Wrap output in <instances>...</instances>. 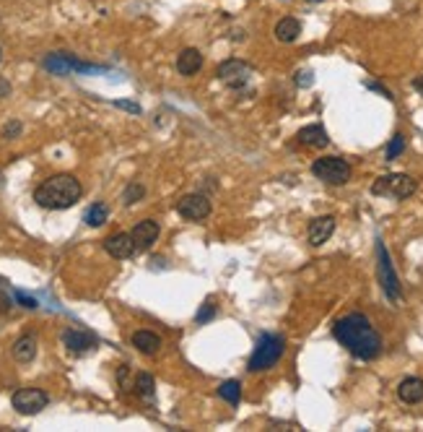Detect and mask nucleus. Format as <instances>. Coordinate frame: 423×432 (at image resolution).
<instances>
[{"label": "nucleus", "mask_w": 423, "mask_h": 432, "mask_svg": "<svg viewBox=\"0 0 423 432\" xmlns=\"http://www.w3.org/2000/svg\"><path fill=\"white\" fill-rule=\"evenodd\" d=\"M332 336L338 338L340 346H346L356 360H377L382 355V336L379 331L372 326V320L364 312H351L346 318H340L332 326Z\"/></svg>", "instance_id": "1"}, {"label": "nucleus", "mask_w": 423, "mask_h": 432, "mask_svg": "<svg viewBox=\"0 0 423 432\" xmlns=\"http://www.w3.org/2000/svg\"><path fill=\"white\" fill-rule=\"evenodd\" d=\"M81 196H84V188L73 174H52L42 185H37L34 191L37 206L47 208V211H63V208L76 206Z\"/></svg>", "instance_id": "2"}, {"label": "nucleus", "mask_w": 423, "mask_h": 432, "mask_svg": "<svg viewBox=\"0 0 423 432\" xmlns=\"http://www.w3.org/2000/svg\"><path fill=\"white\" fill-rule=\"evenodd\" d=\"M283 352H286V338L278 336V333H263L257 346H254L252 357H249V372H263L275 367Z\"/></svg>", "instance_id": "3"}, {"label": "nucleus", "mask_w": 423, "mask_h": 432, "mask_svg": "<svg viewBox=\"0 0 423 432\" xmlns=\"http://www.w3.org/2000/svg\"><path fill=\"white\" fill-rule=\"evenodd\" d=\"M418 188V182L405 172H392V174H384L379 180H374L372 185V193L374 196H382V198H395V201H403V198H410Z\"/></svg>", "instance_id": "4"}, {"label": "nucleus", "mask_w": 423, "mask_h": 432, "mask_svg": "<svg viewBox=\"0 0 423 432\" xmlns=\"http://www.w3.org/2000/svg\"><path fill=\"white\" fill-rule=\"evenodd\" d=\"M377 274H379V284L384 289V294H387V300L398 303L400 297H403V286H400L398 271L392 266V258H389V253L382 240H377Z\"/></svg>", "instance_id": "5"}, {"label": "nucleus", "mask_w": 423, "mask_h": 432, "mask_svg": "<svg viewBox=\"0 0 423 432\" xmlns=\"http://www.w3.org/2000/svg\"><path fill=\"white\" fill-rule=\"evenodd\" d=\"M44 68L55 73V76H68V73H104V65H91L68 55V52H50L44 58Z\"/></svg>", "instance_id": "6"}, {"label": "nucleus", "mask_w": 423, "mask_h": 432, "mask_svg": "<svg viewBox=\"0 0 423 432\" xmlns=\"http://www.w3.org/2000/svg\"><path fill=\"white\" fill-rule=\"evenodd\" d=\"M312 172L327 185H346L351 180V165L340 156H320L312 165Z\"/></svg>", "instance_id": "7"}, {"label": "nucleus", "mask_w": 423, "mask_h": 432, "mask_svg": "<svg viewBox=\"0 0 423 432\" xmlns=\"http://www.w3.org/2000/svg\"><path fill=\"white\" fill-rule=\"evenodd\" d=\"M11 404H13V409H16L18 414L32 417V414H39L42 409H47L50 396L42 388H18L13 393V398H11Z\"/></svg>", "instance_id": "8"}, {"label": "nucleus", "mask_w": 423, "mask_h": 432, "mask_svg": "<svg viewBox=\"0 0 423 432\" xmlns=\"http://www.w3.org/2000/svg\"><path fill=\"white\" fill-rule=\"evenodd\" d=\"M216 76H219L221 84H226L229 89H242L249 81L252 76V65L245 61H237V58H231V61H223L216 68Z\"/></svg>", "instance_id": "9"}, {"label": "nucleus", "mask_w": 423, "mask_h": 432, "mask_svg": "<svg viewBox=\"0 0 423 432\" xmlns=\"http://www.w3.org/2000/svg\"><path fill=\"white\" fill-rule=\"evenodd\" d=\"M213 211L211 201L205 198L203 193H187L177 201V214L187 222H203Z\"/></svg>", "instance_id": "10"}, {"label": "nucleus", "mask_w": 423, "mask_h": 432, "mask_svg": "<svg viewBox=\"0 0 423 432\" xmlns=\"http://www.w3.org/2000/svg\"><path fill=\"white\" fill-rule=\"evenodd\" d=\"M63 344L68 349L70 355H89L99 346V338L93 336L91 331L84 329H68L63 331Z\"/></svg>", "instance_id": "11"}, {"label": "nucleus", "mask_w": 423, "mask_h": 432, "mask_svg": "<svg viewBox=\"0 0 423 432\" xmlns=\"http://www.w3.org/2000/svg\"><path fill=\"white\" fill-rule=\"evenodd\" d=\"M332 232H335V216H317L309 222V229H306V237H309V245L320 248L325 242L330 240Z\"/></svg>", "instance_id": "12"}, {"label": "nucleus", "mask_w": 423, "mask_h": 432, "mask_svg": "<svg viewBox=\"0 0 423 432\" xmlns=\"http://www.w3.org/2000/svg\"><path fill=\"white\" fill-rule=\"evenodd\" d=\"M104 250L110 253L112 258H117V260L130 258V255L136 253V242H133V234H130V232L112 234V237H107V240H104Z\"/></svg>", "instance_id": "13"}, {"label": "nucleus", "mask_w": 423, "mask_h": 432, "mask_svg": "<svg viewBox=\"0 0 423 432\" xmlns=\"http://www.w3.org/2000/svg\"><path fill=\"white\" fill-rule=\"evenodd\" d=\"M133 242H136V250H148L153 242L159 240V222L153 219H143L133 227Z\"/></svg>", "instance_id": "14"}, {"label": "nucleus", "mask_w": 423, "mask_h": 432, "mask_svg": "<svg viewBox=\"0 0 423 432\" xmlns=\"http://www.w3.org/2000/svg\"><path fill=\"white\" fill-rule=\"evenodd\" d=\"M203 68V52L195 50V47H187L177 55V70L179 76H195L197 70Z\"/></svg>", "instance_id": "15"}, {"label": "nucleus", "mask_w": 423, "mask_h": 432, "mask_svg": "<svg viewBox=\"0 0 423 432\" xmlns=\"http://www.w3.org/2000/svg\"><path fill=\"white\" fill-rule=\"evenodd\" d=\"M299 144H304V146H312V148H325L330 144L327 139V130L322 128L320 122H314V125H306V128L299 130Z\"/></svg>", "instance_id": "16"}, {"label": "nucleus", "mask_w": 423, "mask_h": 432, "mask_svg": "<svg viewBox=\"0 0 423 432\" xmlns=\"http://www.w3.org/2000/svg\"><path fill=\"white\" fill-rule=\"evenodd\" d=\"M398 398L403 404H421L423 401V381L421 378H405L398 386Z\"/></svg>", "instance_id": "17"}, {"label": "nucleus", "mask_w": 423, "mask_h": 432, "mask_svg": "<svg viewBox=\"0 0 423 432\" xmlns=\"http://www.w3.org/2000/svg\"><path fill=\"white\" fill-rule=\"evenodd\" d=\"M133 346H136L141 355L153 357V355H159L161 336H156L153 331H136V333H133Z\"/></svg>", "instance_id": "18"}, {"label": "nucleus", "mask_w": 423, "mask_h": 432, "mask_svg": "<svg viewBox=\"0 0 423 432\" xmlns=\"http://www.w3.org/2000/svg\"><path fill=\"white\" fill-rule=\"evenodd\" d=\"M299 34H301V21H299V18L286 16L275 24V39H278V42H286V44L297 42Z\"/></svg>", "instance_id": "19"}, {"label": "nucleus", "mask_w": 423, "mask_h": 432, "mask_svg": "<svg viewBox=\"0 0 423 432\" xmlns=\"http://www.w3.org/2000/svg\"><path fill=\"white\" fill-rule=\"evenodd\" d=\"M13 357H16L18 362H32L37 357V338L32 333H24L21 338H16V344H13Z\"/></svg>", "instance_id": "20"}, {"label": "nucleus", "mask_w": 423, "mask_h": 432, "mask_svg": "<svg viewBox=\"0 0 423 432\" xmlns=\"http://www.w3.org/2000/svg\"><path fill=\"white\" fill-rule=\"evenodd\" d=\"M219 396L223 398L226 404L237 407L239 398H242V383H239V381H223L219 386Z\"/></svg>", "instance_id": "21"}, {"label": "nucleus", "mask_w": 423, "mask_h": 432, "mask_svg": "<svg viewBox=\"0 0 423 432\" xmlns=\"http://www.w3.org/2000/svg\"><path fill=\"white\" fill-rule=\"evenodd\" d=\"M136 393L145 401H153V393H156V383H153V375L148 372H138L136 375Z\"/></svg>", "instance_id": "22"}, {"label": "nucleus", "mask_w": 423, "mask_h": 432, "mask_svg": "<svg viewBox=\"0 0 423 432\" xmlns=\"http://www.w3.org/2000/svg\"><path fill=\"white\" fill-rule=\"evenodd\" d=\"M107 219H110V208H107V203H93V206L84 214V222L89 227H102Z\"/></svg>", "instance_id": "23"}, {"label": "nucleus", "mask_w": 423, "mask_h": 432, "mask_svg": "<svg viewBox=\"0 0 423 432\" xmlns=\"http://www.w3.org/2000/svg\"><path fill=\"white\" fill-rule=\"evenodd\" d=\"M403 151H405V136H400V133H395V136H392V141H389V144H387V151H384V159H387V162H395V159H398V156L403 154Z\"/></svg>", "instance_id": "24"}, {"label": "nucleus", "mask_w": 423, "mask_h": 432, "mask_svg": "<svg viewBox=\"0 0 423 432\" xmlns=\"http://www.w3.org/2000/svg\"><path fill=\"white\" fill-rule=\"evenodd\" d=\"M143 196H145L143 185H141V182H130L125 188V193H122V203H125V206H133V203H138Z\"/></svg>", "instance_id": "25"}, {"label": "nucleus", "mask_w": 423, "mask_h": 432, "mask_svg": "<svg viewBox=\"0 0 423 432\" xmlns=\"http://www.w3.org/2000/svg\"><path fill=\"white\" fill-rule=\"evenodd\" d=\"M13 297H16V303L21 305V307H26V310H37V307H39L37 297H32V294L21 292V289H16V292H13Z\"/></svg>", "instance_id": "26"}, {"label": "nucleus", "mask_w": 423, "mask_h": 432, "mask_svg": "<svg viewBox=\"0 0 423 432\" xmlns=\"http://www.w3.org/2000/svg\"><path fill=\"white\" fill-rule=\"evenodd\" d=\"M216 318V305L213 303H205L200 310H197V315H195V320L197 323H208V320H213Z\"/></svg>", "instance_id": "27"}, {"label": "nucleus", "mask_w": 423, "mask_h": 432, "mask_svg": "<svg viewBox=\"0 0 423 432\" xmlns=\"http://www.w3.org/2000/svg\"><path fill=\"white\" fill-rule=\"evenodd\" d=\"M115 107H117V110H125V113H130V115H141V113H143V110H141V104L130 102V99H117V102H115Z\"/></svg>", "instance_id": "28"}, {"label": "nucleus", "mask_w": 423, "mask_h": 432, "mask_svg": "<svg viewBox=\"0 0 423 432\" xmlns=\"http://www.w3.org/2000/svg\"><path fill=\"white\" fill-rule=\"evenodd\" d=\"M314 84V73L312 70H299L297 73V87L306 89V87H312Z\"/></svg>", "instance_id": "29"}, {"label": "nucleus", "mask_w": 423, "mask_h": 432, "mask_svg": "<svg viewBox=\"0 0 423 432\" xmlns=\"http://www.w3.org/2000/svg\"><path fill=\"white\" fill-rule=\"evenodd\" d=\"M16 136H21V122L13 120L3 128V139H16Z\"/></svg>", "instance_id": "30"}, {"label": "nucleus", "mask_w": 423, "mask_h": 432, "mask_svg": "<svg viewBox=\"0 0 423 432\" xmlns=\"http://www.w3.org/2000/svg\"><path fill=\"white\" fill-rule=\"evenodd\" d=\"M366 89H372V91H379L382 96H387V99H392V94H389L387 89L382 87V84H374V81H369V84H366Z\"/></svg>", "instance_id": "31"}, {"label": "nucleus", "mask_w": 423, "mask_h": 432, "mask_svg": "<svg viewBox=\"0 0 423 432\" xmlns=\"http://www.w3.org/2000/svg\"><path fill=\"white\" fill-rule=\"evenodd\" d=\"M6 310H11V297H8V292L0 289V312H6Z\"/></svg>", "instance_id": "32"}, {"label": "nucleus", "mask_w": 423, "mask_h": 432, "mask_svg": "<svg viewBox=\"0 0 423 432\" xmlns=\"http://www.w3.org/2000/svg\"><path fill=\"white\" fill-rule=\"evenodd\" d=\"M413 89H415V91H421V94H423V76L415 78V81H413Z\"/></svg>", "instance_id": "33"}, {"label": "nucleus", "mask_w": 423, "mask_h": 432, "mask_svg": "<svg viewBox=\"0 0 423 432\" xmlns=\"http://www.w3.org/2000/svg\"><path fill=\"white\" fill-rule=\"evenodd\" d=\"M0 94H8V84L6 81H0Z\"/></svg>", "instance_id": "34"}, {"label": "nucleus", "mask_w": 423, "mask_h": 432, "mask_svg": "<svg viewBox=\"0 0 423 432\" xmlns=\"http://www.w3.org/2000/svg\"><path fill=\"white\" fill-rule=\"evenodd\" d=\"M309 3H322V0H309Z\"/></svg>", "instance_id": "35"}, {"label": "nucleus", "mask_w": 423, "mask_h": 432, "mask_svg": "<svg viewBox=\"0 0 423 432\" xmlns=\"http://www.w3.org/2000/svg\"><path fill=\"white\" fill-rule=\"evenodd\" d=\"M0 61H3V50H0Z\"/></svg>", "instance_id": "36"}]
</instances>
